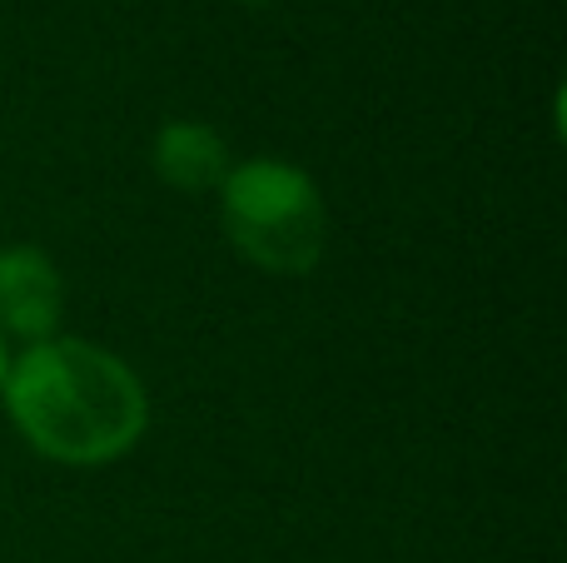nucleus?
Instances as JSON below:
<instances>
[{"mask_svg": "<svg viewBox=\"0 0 567 563\" xmlns=\"http://www.w3.org/2000/svg\"><path fill=\"white\" fill-rule=\"evenodd\" d=\"M6 369H10V345H6V335H0V385H6Z\"/></svg>", "mask_w": 567, "mask_h": 563, "instance_id": "obj_5", "label": "nucleus"}, {"mask_svg": "<svg viewBox=\"0 0 567 563\" xmlns=\"http://www.w3.org/2000/svg\"><path fill=\"white\" fill-rule=\"evenodd\" d=\"M225 235L239 259L265 275H309L329 245V209L323 195L289 160H245L219 185Z\"/></svg>", "mask_w": 567, "mask_h": 563, "instance_id": "obj_2", "label": "nucleus"}, {"mask_svg": "<svg viewBox=\"0 0 567 563\" xmlns=\"http://www.w3.org/2000/svg\"><path fill=\"white\" fill-rule=\"evenodd\" d=\"M65 315V279L40 255L35 245L0 249V335L16 339H55V325Z\"/></svg>", "mask_w": 567, "mask_h": 563, "instance_id": "obj_3", "label": "nucleus"}, {"mask_svg": "<svg viewBox=\"0 0 567 563\" xmlns=\"http://www.w3.org/2000/svg\"><path fill=\"white\" fill-rule=\"evenodd\" d=\"M155 175L165 185L185 190V195H205V190H219L235 170V155H229L225 135L209 130L205 120H169L155 135Z\"/></svg>", "mask_w": 567, "mask_h": 563, "instance_id": "obj_4", "label": "nucleus"}, {"mask_svg": "<svg viewBox=\"0 0 567 563\" xmlns=\"http://www.w3.org/2000/svg\"><path fill=\"white\" fill-rule=\"evenodd\" d=\"M6 414L55 464H110L150 424L140 375L90 339H40L6 369Z\"/></svg>", "mask_w": 567, "mask_h": 563, "instance_id": "obj_1", "label": "nucleus"}]
</instances>
